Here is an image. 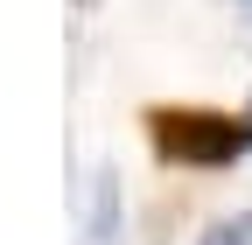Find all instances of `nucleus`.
<instances>
[{"label": "nucleus", "instance_id": "1", "mask_svg": "<svg viewBox=\"0 0 252 245\" xmlns=\"http://www.w3.org/2000/svg\"><path fill=\"white\" fill-rule=\"evenodd\" d=\"M147 140H154L161 161H182V168H231L245 147H252V119L210 112V105H154V112H147Z\"/></svg>", "mask_w": 252, "mask_h": 245}, {"label": "nucleus", "instance_id": "2", "mask_svg": "<svg viewBox=\"0 0 252 245\" xmlns=\"http://www.w3.org/2000/svg\"><path fill=\"white\" fill-rule=\"evenodd\" d=\"M112 231H119V182L98 175V182H91V245H105Z\"/></svg>", "mask_w": 252, "mask_h": 245}, {"label": "nucleus", "instance_id": "3", "mask_svg": "<svg viewBox=\"0 0 252 245\" xmlns=\"http://www.w3.org/2000/svg\"><path fill=\"white\" fill-rule=\"evenodd\" d=\"M203 245H252V210H238V217H224V224H210Z\"/></svg>", "mask_w": 252, "mask_h": 245}, {"label": "nucleus", "instance_id": "4", "mask_svg": "<svg viewBox=\"0 0 252 245\" xmlns=\"http://www.w3.org/2000/svg\"><path fill=\"white\" fill-rule=\"evenodd\" d=\"M245 119H252V112H245Z\"/></svg>", "mask_w": 252, "mask_h": 245}]
</instances>
